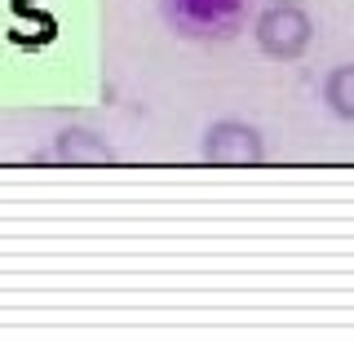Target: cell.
<instances>
[{
  "mask_svg": "<svg viewBox=\"0 0 354 341\" xmlns=\"http://www.w3.org/2000/svg\"><path fill=\"white\" fill-rule=\"evenodd\" d=\"M252 0H160V18L182 40H230L248 23Z\"/></svg>",
  "mask_w": 354,
  "mask_h": 341,
  "instance_id": "1",
  "label": "cell"
},
{
  "mask_svg": "<svg viewBox=\"0 0 354 341\" xmlns=\"http://www.w3.org/2000/svg\"><path fill=\"white\" fill-rule=\"evenodd\" d=\"M252 45L274 62H297L315 45V18L297 0H270L252 18Z\"/></svg>",
  "mask_w": 354,
  "mask_h": 341,
  "instance_id": "2",
  "label": "cell"
},
{
  "mask_svg": "<svg viewBox=\"0 0 354 341\" xmlns=\"http://www.w3.org/2000/svg\"><path fill=\"white\" fill-rule=\"evenodd\" d=\"M204 160L208 164H261L266 160V138L248 120H213L204 129Z\"/></svg>",
  "mask_w": 354,
  "mask_h": 341,
  "instance_id": "3",
  "label": "cell"
},
{
  "mask_svg": "<svg viewBox=\"0 0 354 341\" xmlns=\"http://www.w3.org/2000/svg\"><path fill=\"white\" fill-rule=\"evenodd\" d=\"M53 160L58 164H111L115 160V147L97 133V129L84 125H66L53 138Z\"/></svg>",
  "mask_w": 354,
  "mask_h": 341,
  "instance_id": "4",
  "label": "cell"
},
{
  "mask_svg": "<svg viewBox=\"0 0 354 341\" xmlns=\"http://www.w3.org/2000/svg\"><path fill=\"white\" fill-rule=\"evenodd\" d=\"M319 98H324V107H328L337 120L354 125V62L332 67V71L324 75V84H319Z\"/></svg>",
  "mask_w": 354,
  "mask_h": 341,
  "instance_id": "5",
  "label": "cell"
}]
</instances>
